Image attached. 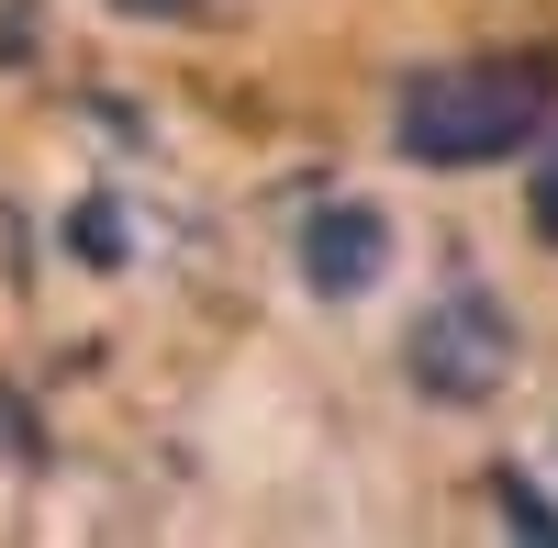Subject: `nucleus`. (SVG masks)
<instances>
[{
    "label": "nucleus",
    "instance_id": "f257e3e1",
    "mask_svg": "<svg viewBox=\"0 0 558 548\" xmlns=\"http://www.w3.org/2000/svg\"><path fill=\"white\" fill-rule=\"evenodd\" d=\"M547 123H558V57H536V45H514V57H447V68H413L391 90V146L436 179L525 157Z\"/></svg>",
    "mask_w": 558,
    "mask_h": 548
},
{
    "label": "nucleus",
    "instance_id": "f03ea898",
    "mask_svg": "<svg viewBox=\"0 0 558 548\" xmlns=\"http://www.w3.org/2000/svg\"><path fill=\"white\" fill-rule=\"evenodd\" d=\"M514 313H502V291H481V281H458V291H436L425 313H413V336H402V370H413V392L425 403H492L502 381H514Z\"/></svg>",
    "mask_w": 558,
    "mask_h": 548
},
{
    "label": "nucleus",
    "instance_id": "7ed1b4c3",
    "mask_svg": "<svg viewBox=\"0 0 558 548\" xmlns=\"http://www.w3.org/2000/svg\"><path fill=\"white\" fill-rule=\"evenodd\" d=\"M291 258H302L313 302H357V291H380V269H391V213L380 202H313Z\"/></svg>",
    "mask_w": 558,
    "mask_h": 548
},
{
    "label": "nucleus",
    "instance_id": "20e7f679",
    "mask_svg": "<svg viewBox=\"0 0 558 548\" xmlns=\"http://www.w3.org/2000/svg\"><path fill=\"white\" fill-rule=\"evenodd\" d=\"M68 247H78L89 269H123V258H134V224H123V202H101V191H89V202L68 213Z\"/></svg>",
    "mask_w": 558,
    "mask_h": 548
},
{
    "label": "nucleus",
    "instance_id": "39448f33",
    "mask_svg": "<svg viewBox=\"0 0 558 548\" xmlns=\"http://www.w3.org/2000/svg\"><path fill=\"white\" fill-rule=\"evenodd\" d=\"M492 504H502V526L514 537H536V548H558V504L525 481V470H492Z\"/></svg>",
    "mask_w": 558,
    "mask_h": 548
},
{
    "label": "nucleus",
    "instance_id": "423d86ee",
    "mask_svg": "<svg viewBox=\"0 0 558 548\" xmlns=\"http://www.w3.org/2000/svg\"><path fill=\"white\" fill-rule=\"evenodd\" d=\"M525 213H536V236H547V247H558V146H547V157H536V191H525Z\"/></svg>",
    "mask_w": 558,
    "mask_h": 548
},
{
    "label": "nucleus",
    "instance_id": "0eeeda50",
    "mask_svg": "<svg viewBox=\"0 0 558 548\" xmlns=\"http://www.w3.org/2000/svg\"><path fill=\"white\" fill-rule=\"evenodd\" d=\"M112 12H157V23H202V0H112Z\"/></svg>",
    "mask_w": 558,
    "mask_h": 548
}]
</instances>
